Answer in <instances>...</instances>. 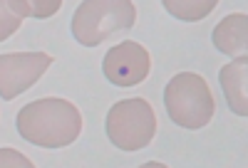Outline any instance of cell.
<instances>
[{
  "label": "cell",
  "instance_id": "6da1fadb",
  "mask_svg": "<svg viewBox=\"0 0 248 168\" xmlns=\"http://www.w3.org/2000/svg\"><path fill=\"white\" fill-rule=\"evenodd\" d=\"M17 134L43 149H65L82 134V114L67 99L45 97L17 112Z\"/></svg>",
  "mask_w": 248,
  "mask_h": 168
},
{
  "label": "cell",
  "instance_id": "7a4b0ae2",
  "mask_svg": "<svg viewBox=\"0 0 248 168\" xmlns=\"http://www.w3.org/2000/svg\"><path fill=\"white\" fill-rule=\"evenodd\" d=\"M134 20L132 0H85L72 15V35L79 45L97 47L112 32L134 28Z\"/></svg>",
  "mask_w": 248,
  "mask_h": 168
},
{
  "label": "cell",
  "instance_id": "3957f363",
  "mask_svg": "<svg viewBox=\"0 0 248 168\" xmlns=\"http://www.w3.org/2000/svg\"><path fill=\"white\" fill-rule=\"evenodd\" d=\"M164 104L174 124L184 129H203L214 119V94L196 72H181L164 87Z\"/></svg>",
  "mask_w": 248,
  "mask_h": 168
},
{
  "label": "cell",
  "instance_id": "277c9868",
  "mask_svg": "<svg viewBox=\"0 0 248 168\" xmlns=\"http://www.w3.org/2000/svg\"><path fill=\"white\" fill-rule=\"evenodd\" d=\"M105 129L109 141L122 151H139L156 134V114L144 97H132L112 104Z\"/></svg>",
  "mask_w": 248,
  "mask_h": 168
},
{
  "label": "cell",
  "instance_id": "5b68a950",
  "mask_svg": "<svg viewBox=\"0 0 248 168\" xmlns=\"http://www.w3.org/2000/svg\"><path fill=\"white\" fill-rule=\"evenodd\" d=\"M52 57L45 52H10L0 57V97L5 101L15 99L20 92L30 89L32 84L47 72Z\"/></svg>",
  "mask_w": 248,
  "mask_h": 168
},
{
  "label": "cell",
  "instance_id": "8992f818",
  "mask_svg": "<svg viewBox=\"0 0 248 168\" xmlns=\"http://www.w3.org/2000/svg\"><path fill=\"white\" fill-rule=\"evenodd\" d=\"M102 70L114 87H134L147 79L152 70V57L144 50V45L134 40H124L107 50L102 59Z\"/></svg>",
  "mask_w": 248,
  "mask_h": 168
},
{
  "label": "cell",
  "instance_id": "52a82bcc",
  "mask_svg": "<svg viewBox=\"0 0 248 168\" xmlns=\"http://www.w3.org/2000/svg\"><path fill=\"white\" fill-rule=\"evenodd\" d=\"M221 89L226 94L229 107L238 116H248V94H246V82H248V57H236L231 65H226L218 72Z\"/></svg>",
  "mask_w": 248,
  "mask_h": 168
},
{
  "label": "cell",
  "instance_id": "ba28073f",
  "mask_svg": "<svg viewBox=\"0 0 248 168\" xmlns=\"http://www.w3.org/2000/svg\"><path fill=\"white\" fill-rule=\"evenodd\" d=\"M214 45H216V50H221L223 55H231V57L246 55V45H248L246 13H231L221 20L214 30Z\"/></svg>",
  "mask_w": 248,
  "mask_h": 168
},
{
  "label": "cell",
  "instance_id": "9c48e42d",
  "mask_svg": "<svg viewBox=\"0 0 248 168\" xmlns=\"http://www.w3.org/2000/svg\"><path fill=\"white\" fill-rule=\"evenodd\" d=\"M161 5L184 23H196V20H203L218 3L216 0H161Z\"/></svg>",
  "mask_w": 248,
  "mask_h": 168
},
{
  "label": "cell",
  "instance_id": "30bf717a",
  "mask_svg": "<svg viewBox=\"0 0 248 168\" xmlns=\"http://www.w3.org/2000/svg\"><path fill=\"white\" fill-rule=\"evenodd\" d=\"M3 3L20 17H50L60 10L62 0H32V3H25V0H3Z\"/></svg>",
  "mask_w": 248,
  "mask_h": 168
},
{
  "label": "cell",
  "instance_id": "8fae6325",
  "mask_svg": "<svg viewBox=\"0 0 248 168\" xmlns=\"http://www.w3.org/2000/svg\"><path fill=\"white\" fill-rule=\"evenodd\" d=\"M0 15H3V28H0V40H3L5 42V37H10L17 28H20V20H23V17H20V15H15L5 3H0Z\"/></svg>",
  "mask_w": 248,
  "mask_h": 168
},
{
  "label": "cell",
  "instance_id": "7c38bea8",
  "mask_svg": "<svg viewBox=\"0 0 248 168\" xmlns=\"http://www.w3.org/2000/svg\"><path fill=\"white\" fill-rule=\"evenodd\" d=\"M10 161H20V166H32L28 158L17 156L15 151H8V149H3V166H10ZM13 166H17V163H13Z\"/></svg>",
  "mask_w": 248,
  "mask_h": 168
}]
</instances>
